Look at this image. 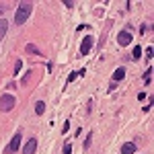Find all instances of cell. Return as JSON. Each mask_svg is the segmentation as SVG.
<instances>
[{
	"label": "cell",
	"instance_id": "1",
	"mask_svg": "<svg viewBox=\"0 0 154 154\" xmlns=\"http://www.w3.org/2000/svg\"><path fill=\"white\" fill-rule=\"evenodd\" d=\"M31 11H33V4H31V2H21L19 8H17V12H14V23L17 25H25V21L29 19Z\"/></svg>",
	"mask_w": 154,
	"mask_h": 154
},
{
	"label": "cell",
	"instance_id": "2",
	"mask_svg": "<svg viewBox=\"0 0 154 154\" xmlns=\"http://www.w3.org/2000/svg\"><path fill=\"white\" fill-rule=\"evenodd\" d=\"M14 103H17V99L12 95H2L0 97V111H4V113L11 111L12 107H14Z\"/></svg>",
	"mask_w": 154,
	"mask_h": 154
},
{
	"label": "cell",
	"instance_id": "3",
	"mask_svg": "<svg viewBox=\"0 0 154 154\" xmlns=\"http://www.w3.org/2000/svg\"><path fill=\"white\" fill-rule=\"evenodd\" d=\"M19 148H21V131L12 136V140L8 142V146L4 148V152H6V154H14L17 150H19Z\"/></svg>",
	"mask_w": 154,
	"mask_h": 154
},
{
	"label": "cell",
	"instance_id": "4",
	"mask_svg": "<svg viewBox=\"0 0 154 154\" xmlns=\"http://www.w3.org/2000/svg\"><path fill=\"white\" fill-rule=\"evenodd\" d=\"M91 48H93V35H86L82 39V43H80V54H88L91 51Z\"/></svg>",
	"mask_w": 154,
	"mask_h": 154
},
{
	"label": "cell",
	"instance_id": "5",
	"mask_svg": "<svg viewBox=\"0 0 154 154\" xmlns=\"http://www.w3.org/2000/svg\"><path fill=\"white\" fill-rule=\"evenodd\" d=\"M35 150H37V140L35 138L27 140V144L23 146V154H35Z\"/></svg>",
	"mask_w": 154,
	"mask_h": 154
},
{
	"label": "cell",
	"instance_id": "6",
	"mask_svg": "<svg viewBox=\"0 0 154 154\" xmlns=\"http://www.w3.org/2000/svg\"><path fill=\"white\" fill-rule=\"evenodd\" d=\"M117 41H119V45H130L131 43V33L130 31H121L117 35Z\"/></svg>",
	"mask_w": 154,
	"mask_h": 154
},
{
	"label": "cell",
	"instance_id": "7",
	"mask_svg": "<svg viewBox=\"0 0 154 154\" xmlns=\"http://www.w3.org/2000/svg\"><path fill=\"white\" fill-rule=\"evenodd\" d=\"M134 152H136V144L134 142H128L121 146V154H134Z\"/></svg>",
	"mask_w": 154,
	"mask_h": 154
},
{
	"label": "cell",
	"instance_id": "8",
	"mask_svg": "<svg viewBox=\"0 0 154 154\" xmlns=\"http://www.w3.org/2000/svg\"><path fill=\"white\" fill-rule=\"evenodd\" d=\"M123 78H125V68H117V70L113 72V82H119Z\"/></svg>",
	"mask_w": 154,
	"mask_h": 154
},
{
	"label": "cell",
	"instance_id": "9",
	"mask_svg": "<svg viewBox=\"0 0 154 154\" xmlns=\"http://www.w3.org/2000/svg\"><path fill=\"white\" fill-rule=\"evenodd\" d=\"M6 29H8V21L6 19H0V41H2V37L6 35Z\"/></svg>",
	"mask_w": 154,
	"mask_h": 154
},
{
	"label": "cell",
	"instance_id": "10",
	"mask_svg": "<svg viewBox=\"0 0 154 154\" xmlns=\"http://www.w3.org/2000/svg\"><path fill=\"white\" fill-rule=\"evenodd\" d=\"M35 113L37 115H43V113H45V103H43V101H37L35 103Z\"/></svg>",
	"mask_w": 154,
	"mask_h": 154
},
{
	"label": "cell",
	"instance_id": "11",
	"mask_svg": "<svg viewBox=\"0 0 154 154\" xmlns=\"http://www.w3.org/2000/svg\"><path fill=\"white\" fill-rule=\"evenodd\" d=\"M27 51H29V54H41V51H39V49H37V45L35 43H27Z\"/></svg>",
	"mask_w": 154,
	"mask_h": 154
},
{
	"label": "cell",
	"instance_id": "12",
	"mask_svg": "<svg viewBox=\"0 0 154 154\" xmlns=\"http://www.w3.org/2000/svg\"><path fill=\"white\" fill-rule=\"evenodd\" d=\"M150 76H152V68H146V72H144V82L150 84Z\"/></svg>",
	"mask_w": 154,
	"mask_h": 154
},
{
	"label": "cell",
	"instance_id": "13",
	"mask_svg": "<svg viewBox=\"0 0 154 154\" xmlns=\"http://www.w3.org/2000/svg\"><path fill=\"white\" fill-rule=\"evenodd\" d=\"M140 56H142V48H140V45H136V48H134V54H131V58L138 60Z\"/></svg>",
	"mask_w": 154,
	"mask_h": 154
},
{
	"label": "cell",
	"instance_id": "14",
	"mask_svg": "<svg viewBox=\"0 0 154 154\" xmlns=\"http://www.w3.org/2000/svg\"><path fill=\"white\" fill-rule=\"evenodd\" d=\"M21 68H23V62H21V60H17V62H14V68H12V70H14V72H21Z\"/></svg>",
	"mask_w": 154,
	"mask_h": 154
},
{
	"label": "cell",
	"instance_id": "15",
	"mask_svg": "<svg viewBox=\"0 0 154 154\" xmlns=\"http://www.w3.org/2000/svg\"><path fill=\"white\" fill-rule=\"evenodd\" d=\"M91 142H93V131L86 136V140H84V148H88V146H91Z\"/></svg>",
	"mask_w": 154,
	"mask_h": 154
},
{
	"label": "cell",
	"instance_id": "16",
	"mask_svg": "<svg viewBox=\"0 0 154 154\" xmlns=\"http://www.w3.org/2000/svg\"><path fill=\"white\" fill-rule=\"evenodd\" d=\"M64 154H72V144L70 142L64 144Z\"/></svg>",
	"mask_w": 154,
	"mask_h": 154
},
{
	"label": "cell",
	"instance_id": "17",
	"mask_svg": "<svg viewBox=\"0 0 154 154\" xmlns=\"http://www.w3.org/2000/svg\"><path fill=\"white\" fill-rule=\"evenodd\" d=\"M68 130H70V121H66V123L62 125V134H68Z\"/></svg>",
	"mask_w": 154,
	"mask_h": 154
},
{
	"label": "cell",
	"instance_id": "18",
	"mask_svg": "<svg viewBox=\"0 0 154 154\" xmlns=\"http://www.w3.org/2000/svg\"><path fill=\"white\" fill-rule=\"evenodd\" d=\"M76 76H78V72H70V76H68V82H72V80H76Z\"/></svg>",
	"mask_w": 154,
	"mask_h": 154
},
{
	"label": "cell",
	"instance_id": "19",
	"mask_svg": "<svg viewBox=\"0 0 154 154\" xmlns=\"http://www.w3.org/2000/svg\"><path fill=\"white\" fill-rule=\"evenodd\" d=\"M146 58H148V60L152 58V48H148V49H146Z\"/></svg>",
	"mask_w": 154,
	"mask_h": 154
},
{
	"label": "cell",
	"instance_id": "20",
	"mask_svg": "<svg viewBox=\"0 0 154 154\" xmlns=\"http://www.w3.org/2000/svg\"><path fill=\"white\" fill-rule=\"evenodd\" d=\"M64 4H66L68 8H72V6H74V2H72V0H64Z\"/></svg>",
	"mask_w": 154,
	"mask_h": 154
},
{
	"label": "cell",
	"instance_id": "21",
	"mask_svg": "<svg viewBox=\"0 0 154 154\" xmlns=\"http://www.w3.org/2000/svg\"><path fill=\"white\" fill-rule=\"evenodd\" d=\"M4 8H6V6H4V4H0V14H2V11H4Z\"/></svg>",
	"mask_w": 154,
	"mask_h": 154
}]
</instances>
